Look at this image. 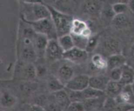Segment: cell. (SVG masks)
<instances>
[{
  "mask_svg": "<svg viewBox=\"0 0 134 111\" xmlns=\"http://www.w3.org/2000/svg\"><path fill=\"white\" fill-rule=\"evenodd\" d=\"M131 89H132V93H133V94L134 95V83L131 86Z\"/></svg>",
  "mask_w": 134,
  "mask_h": 111,
  "instance_id": "d6a6232c",
  "label": "cell"
},
{
  "mask_svg": "<svg viewBox=\"0 0 134 111\" xmlns=\"http://www.w3.org/2000/svg\"><path fill=\"white\" fill-rule=\"evenodd\" d=\"M92 111H102V110H101L100 109H96V110H92Z\"/></svg>",
  "mask_w": 134,
  "mask_h": 111,
  "instance_id": "e575fe53",
  "label": "cell"
},
{
  "mask_svg": "<svg viewBox=\"0 0 134 111\" xmlns=\"http://www.w3.org/2000/svg\"><path fill=\"white\" fill-rule=\"evenodd\" d=\"M82 97H83L84 101L88 99H98V98L102 97V95L104 94V91H99V90H95L89 86L85 90L82 91Z\"/></svg>",
  "mask_w": 134,
  "mask_h": 111,
  "instance_id": "ffe728a7",
  "label": "cell"
},
{
  "mask_svg": "<svg viewBox=\"0 0 134 111\" xmlns=\"http://www.w3.org/2000/svg\"><path fill=\"white\" fill-rule=\"evenodd\" d=\"M90 77L86 74H78L73 77L65 84V89L74 91H82L89 87Z\"/></svg>",
  "mask_w": 134,
  "mask_h": 111,
  "instance_id": "5b68a950",
  "label": "cell"
},
{
  "mask_svg": "<svg viewBox=\"0 0 134 111\" xmlns=\"http://www.w3.org/2000/svg\"><path fill=\"white\" fill-rule=\"evenodd\" d=\"M124 86H132L134 83V69L127 64L122 67V74L120 81Z\"/></svg>",
  "mask_w": 134,
  "mask_h": 111,
  "instance_id": "7c38bea8",
  "label": "cell"
},
{
  "mask_svg": "<svg viewBox=\"0 0 134 111\" xmlns=\"http://www.w3.org/2000/svg\"><path fill=\"white\" fill-rule=\"evenodd\" d=\"M57 40L60 47L62 48V50L64 51V53L70 50L72 48L75 47L73 37H72L70 33L59 37H58Z\"/></svg>",
  "mask_w": 134,
  "mask_h": 111,
  "instance_id": "e0dca14e",
  "label": "cell"
},
{
  "mask_svg": "<svg viewBox=\"0 0 134 111\" xmlns=\"http://www.w3.org/2000/svg\"><path fill=\"white\" fill-rule=\"evenodd\" d=\"M102 9V4L97 1H88L84 6L85 13L91 15L97 14L100 12Z\"/></svg>",
  "mask_w": 134,
  "mask_h": 111,
  "instance_id": "7402d4cb",
  "label": "cell"
},
{
  "mask_svg": "<svg viewBox=\"0 0 134 111\" xmlns=\"http://www.w3.org/2000/svg\"><path fill=\"white\" fill-rule=\"evenodd\" d=\"M22 21L17 43V56L20 61L33 63L38 57L34 45L35 32L30 25Z\"/></svg>",
  "mask_w": 134,
  "mask_h": 111,
  "instance_id": "6da1fadb",
  "label": "cell"
},
{
  "mask_svg": "<svg viewBox=\"0 0 134 111\" xmlns=\"http://www.w3.org/2000/svg\"><path fill=\"white\" fill-rule=\"evenodd\" d=\"M133 107L134 106L122 104H119V105H111L109 106L107 111H128Z\"/></svg>",
  "mask_w": 134,
  "mask_h": 111,
  "instance_id": "83f0119b",
  "label": "cell"
},
{
  "mask_svg": "<svg viewBox=\"0 0 134 111\" xmlns=\"http://www.w3.org/2000/svg\"><path fill=\"white\" fill-rule=\"evenodd\" d=\"M24 3L28 5L29 9L26 15H22L21 19L33 22L51 18V12L47 5L37 1H25Z\"/></svg>",
  "mask_w": 134,
  "mask_h": 111,
  "instance_id": "3957f363",
  "label": "cell"
},
{
  "mask_svg": "<svg viewBox=\"0 0 134 111\" xmlns=\"http://www.w3.org/2000/svg\"><path fill=\"white\" fill-rule=\"evenodd\" d=\"M51 14V18L54 25L58 37L69 34L71 30L73 18L71 16L62 13L56 8L47 5Z\"/></svg>",
  "mask_w": 134,
  "mask_h": 111,
  "instance_id": "7a4b0ae2",
  "label": "cell"
},
{
  "mask_svg": "<svg viewBox=\"0 0 134 111\" xmlns=\"http://www.w3.org/2000/svg\"><path fill=\"white\" fill-rule=\"evenodd\" d=\"M71 35L72 37H73L75 46L80 48V49L85 50H86L90 38L88 39V38H86L83 36H81V35H72V34H71Z\"/></svg>",
  "mask_w": 134,
  "mask_h": 111,
  "instance_id": "603a6c76",
  "label": "cell"
},
{
  "mask_svg": "<svg viewBox=\"0 0 134 111\" xmlns=\"http://www.w3.org/2000/svg\"><path fill=\"white\" fill-rule=\"evenodd\" d=\"M92 63L98 70H104L108 67V61L102 55L96 54L92 57Z\"/></svg>",
  "mask_w": 134,
  "mask_h": 111,
  "instance_id": "d6986e66",
  "label": "cell"
},
{
  "mask_svg": "<svg viewBox=\"0 0 134 111\" xmlns=\"http://www.w3.org/2000/svg\"><path fill=\"white\" fill-rule=\"evenodd\" d=\"M128 111H134V107H132V108H130V109L128 110Z\"/></svg>",
  "mask_w": 134,
  "mask_h": 111,
  "instance_id": "836d02e7",
  "label": "cell"
},
{
  "mask_svg": "<svg viewBox=\"0 0 134 111\" xmlns=\"http://www.w3.org/2000/svg\"><path fill=\"white\" fill-rule=\"evenodd\" d=\"M122 74V67L116 68L110 70L109 78L111 80L120 82Z\"/></svg>",
  "mask_w": 134,
  "mask_h": 111,
  "instance_id": "d4e9b609",
  "label": "cell"
},
{
  "mask_svg": "<svg viewBox=\"0 0 134 111\" xmlns=\"http://www.w3.org/2000/svg\"><path fill=\"white\" fill-rule=\"evenodd\" d=\"M20 111H45V110L37 104H26L23 105Z\"/></svg>",
  "mask_w": 134,
  "mask_h": 111,
  "instance_id": "4316f807",
  "label": "cell"
},
{
  "mask_svg": "<svg viewBox=\"0 0 134 111\" xmlns=\"http://www.w3.org/2000/svg\"><path fill=\"white\" fill-rule=\"evenodd\" d=\"M130 8L134 11V1H130Z\"/></svg>",
  "mask_w": 134,
  "mask_h": 111,
  "instance_id": "1f68e13d",
  "label": "cell"
},
{
  "mask_svg": "<svg viewBox=\"0 0 134 111\" xmlns=\"http://www.w3.org/2000/svg\"><path fill=\"white\" fill-rule=\"evenodd\" d=\"M126 17L124 16V14H119V15H115V24L118 26L119 25H122L126 21Z\"/></svg>",
  "mask_w": 134,
  "mask_h": 111,
  "instance_id": "f546056e",
  "label": "cell"
},
{
  "mask_svg": "<svg viewBox=\"0 0 134 111\" xmlns=\"http://www.w3.org/2000/svg\"><path fill=\"white\" fill-rule=\"evenodd\" d=\"M97 43H98V39H97L96 37H90L86 50L88 52H92L96 46Z\"/></svg>",
  "mask_w": 134,
  "mask_h": 111,
  "instance_id": "f1b7e54d",
  "label": "cell"
},
{
  "mask_svg": "<svg viewBox=\"0 0 134 111\" xmlns=\"http://www.w3.org/2000/svg\"><path fill=\"white\" fill-rule=\"evenodd\" d=\"M52 95L56 103L63 108L64 110L67 109L68 106L71 103L69 95L65 89L57 92L52 93Z\"/></svg>",
  "mask_w": 134,
  "mask_h": 111,
  "instance_id": "4fadbf2b",
  "label": "cell"
},
{
  "mask_svg": "<svg viewBox=\"0 0 134 111\" xmlns=\"http://www.w3.org/2000/svg\"><path fill=\"white\" fill-rule=\"evenodd\" d=\"M70 33L72 35H81L89 39L91 37V30L86 22L81 20L74 19Z\"/></svg>",
  "mask_w": 134,
  "mask_h": 111,
  "instance_id": "30bf717a",
  "label": "cell"
},
{
  "mask_svg": "<svg viewBox=\"0 0 134 111\" xmlns=\"http://www.w3.org/2000/svg\"><path fill=\"white\" fill-rule=\"evenodd\" d=\"M130 57H131V60H132V61H133V63H134V44L132 46V48H131Z\"/></svg>",
  "mask_w": 134,
  "mask_h": 111,
  "instance_id": "4dcf8cb0",
  "label": "cell"
},
{
  "mask_svg": "<svg viewBox=\"0 0 134 111\" xmlns=\"http://www.w3.org/2000/svg\"><path fill=\"white\" fill-rule=\"evenodd\" d=\"M109 80L104 77H90L89 86L95 90L105 91Z\"/></svg>",
  "mask_w": 134,
  "mask_h": 111,
  "instance_id": "9a60e30c",
  "label": "cell"
},
{
  "mask_svg": "<svg viewBox=\"0 0 134 111\" xmlns=\"http://www.w3.org/2000/svg\"><path fill=\"white\" fill-rule=\"evenodd\" d=\"M21 20L30 25L37 33L46 35L49 39H58L56 29L52 18H47V19L33 21V22H28L24 20Z\"/></svg>",
  "mask_w": 134,
  "mask_h": 111,
  "instance_id": "277c9868",
  "label": "cell"
},
{
  "mask_svg": "<svg viewBox=\"0 0 134 111\" xmlns=\"http://www.w3.org/2000/svg\"><path fill=\"white\" fill-rule=\"evenodd\" d=\"M88 58V52L85 50L74 47L70 50L64 52L63 59L76 64L84 63Z\"/></svg>",
  "mask_w": 134,
  "mask_h": 111,
  "instance_id": "8992f818",
  "label": "cell"
},
{
  "mask_svg": "<svg viewBox=\"0 0 134 111\" xmlns=\"http://www.w3.org/2000/svg\"><path fill=\"white\" fill-rule=\"evenodd\" d=\"M50 39L47 36L35 33L34 37V45L38 57L45 56L46 50Z\"/></svg>",
  "mask_w": 134,
  "mask_h": 111,
  "instance_id": "9c48e42d",
  "label": "cell"
},
{
  "mask_svg": "<svg viewBox=\"0 0 134 111\" xmlns=\"http://www.w3.org/2000/svg\"><path fill=\"white\" fill-rule=\"evenodd\" d=\"M1 108L5 109H9L16 104L17 98L9 91H1V97H0Z\"/></svg>",
  "mask_w": 134,
  "mask_h": 111,
  "instance_id": "8fae6325",
  "label": "cell"
},
{
  "mask_svg": "<svg viewBox=\"0 0 134 111\" xmlns=\"http://www.w3.org/2000/svg\"><path fill=\"white\" fill-rule=\"evenodd\" d=\"M48 88L52 93L57 92L65 88V86L60 80L56 77H53L49 79L47 83Z\"/></svg>",
  "mask_w": 134,
  "mask_h": 111,
  "instance_id": "44dd1931",
  "label": "cell"
},
{
  "mask_svg": "<svg viewBox=\"0 0 134 111\" xmlns=\"http://www.w3.org/2000/svg\"><path fill=\"white\" fill-rule=\"evenodd\" d=\"M108 67L110 70L116 68L122 67L126 65V58L122 54H114L110 56L107 60Z\"/></svg>",
  "mask_w": 134,
  "mask_h": 111,
  "instance_id": "ac0fdd59",
  "label": "cell"
},
{
  "mask_svg": "<svg viewBox=\"0 0 134 111\" xmlns=\"http://www.w3.org/2000/svg\"><path fill=\"white\" fill-rule=\"evenodd\" d=\"M73 74H74V71L73 68L69 65H64L58 69L57 78L65 86V84L73 78Z\"/></svg>",
  "mask_w": 134,
  "mask_h": 111,
  "instance_id": "5bb4252c",
  "label": "cell"
},
{
  "mask_svg": "<svg viewBox=\"0 0 134 111\" xmlns=\"http://www.w3.org/2000/svg\"><path fill=\"white\" fill-rule=\"evenodd\" d=\"M18 73L20 78L24 80H34L37 75V68L31 63H26L21 61L18 65V70L16 71Z\"/></svg>",
  "mask_w": 134,
  "mask_h": 111,
  "instance_id": "ba28073f",
  "label": "cell"
},
{
  "mask_svg": "<svg viewBox=\"0 0 134 111\" xmlns=\"http://www.w3.org/2000/svg\"><path fill=\"white\" fill-rule=\"evenodd\" d=\"M1 111H3V110H1Z\"/></svg>",
  "mask_w": 134,
  "mask_h": 111,
  "instance_id": "d590c367",
  "label": "cell"
},
{
  "mask_svg": "<svg viewBox=\"0 0 134 111\" xmlns=\"http://www.w3.org/2000/svg\"><path fill=\"white\" fill-rule=\"evenodd\" d=\"M65 111H86L83 102H71Z\"/></svg>",
  "mask_w": 134,
  "mask_h": 111,
  "instance_id": "484cf974",
  "label": "cell"
},
{
  "mask_svg": "<svg viewBox=\"0 0 134 111\" xmlns=\"http://www.w3.org/2000/svg\"><path fill=\"white\" fill-rule=\"evenodd\" d=\"M124 85L122 84L120 82H116L110 80L107 84L105 92H106V94L111 97L116 98L122 91L124 87Z\"/></svg>",
  "mask_w": 134,
  "mask_h": 111,
  "instance_id": "2e32d148",
  "label": "cell"
},
{
  "mask_svg": "<svg viewBox=\"0 0 134 111\" xmlns=\"http://www.w3.org/2000/svg\"><path fill=\"white\" fill-rule=\"evenodd\" d=\"M128 9V3L124 2H118L112 5V10L115 15L124 14Z\"/></svg>",
  "mask_w": 134,
  "mask_h": 111,
  "instance_id": "cb8c5ba5",
  "label": "cell"
},
{
  "mask_svg": "<svg viewBox=\"0 0 134 111\" xmlns=\"http://www.w3.org/2000/svg\"><path fill=\"white\" fill-rule=\"evenodd\" d=\"M64 51L60 47L57 39H50L45 52V56L50 61H56L63 58Z\"/></svg>",
  "mask_w": 134,
  "mask_h": 111,
  "instance_id": "52a82bcc",
  "label": "cell"
}]
</instances>
